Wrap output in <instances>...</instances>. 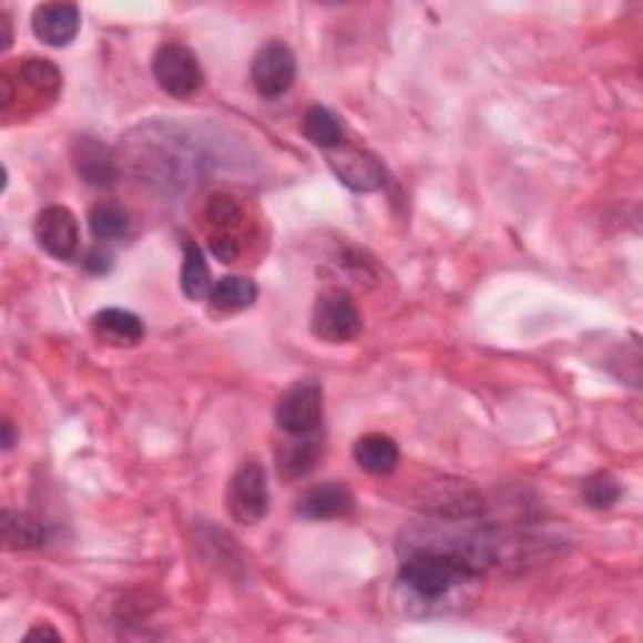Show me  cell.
Returning <instances> with one entry per match:
<instances>
[{
  "label": "cell",
  "mask_w": 643,
  "mask_h": 643,
  "mask_svg": "<svg viewBox=\"0 0 643 643\" xmlns=\"http://www.w3.org/2000/svg\"><path fill=\"white\" fill-rule=\"evenodd\" d=\"M86 269L93 272V274H103V272H109L111 269V257L106 252H101V249H91L89 252V257H86Z\"/></svg>",
  "instance_id": "44dd1931"
},
{
  "label": "cell",
  "mask_w": 643,
  "mask_h": 643,
  "mask_svg": "<svg viewBox=\"0 0 643 643\" xmlns=\"http://www.w3.org/2000/svg\"><path fill=\"white\" fill-rule=\"evenodd\" d=\"M75 172L91 186H111L119 178V164L113 151L93 136H75L71 144Z\"/></svg>",
  "instance_id": "ba28073f"
},
{
  "label": "cell",
  "mask_w": 643,
  "mask_h": 643,
  "mask_svg": "<svg viewBox=\"0 0 643 643\" xmlns=\"http://www.w3.org/2000/svg\"><path fill=\"white\" fill-rule=\"evenodd\" d=\"M93 333L111 347H134L146 335L144 319L136 317L134 312L109 307L101 309L96 317H93Z\"/></svg>",
  "instance_id": "8fae6325"
},
{
  "label": "cell",
  "mask_w": 643,
  "mask_h": 643,
  "mask_svg": "<svg viewBox=\"0 0 643 643\" xmlns=\"http://www.w3.org/2000/svg\"><path fill=\"white\" fill-rule=\"evenodd\" d=\"M214 287L212 272L206 267L202 247L196 242L184 239V267H182V292L192 302H202L210 297Z\"/></svg>",
  "instance_id": "5bb4252c"
},
{
  "label": "cell",
  "mask_w": 643,
  "mask_h": 643,
  "mask_svg": "<svg viewBox=\"0 0 643 643\" xmlns=\"http://www.w3.org/2000/svg\"><path fill=\"white\" fill-rule=\"evenodd\" d=\"M322 410H325V392L315 380H299L279 397L277 402V425L282 432L309 435L319 428Z\"/></svg>",
  "instance_id": "277c9868"
},
{
  "label": "cell",
  "mask_w": 643,
  "mask_h": 643,
  "mask_svg": "<svg viewBox=\"0 0 643 643\" xmlns=\"http://www.w3.org/2000/svg\"><path fill=\"white\" fill-rule=\"evenodd\" d=\"M79 28L81 11L73 3H43L33 11V33L53 49H65Z\"/></svg>",
  "instance_id": "30bf717a"
},
{
  "label": "cell",
  "mask_w": 643,
  "mask_h": 643,
  "mask_svg": "<svg viewBox=\"0 0 643 643\" xmlns=\"http://www.w3.org/2000/svg\"><path fill=\"white\" fill-rule=\"evenodd\" d=\"M16 442V432H13V422L11 420H3V448L11 450Z\"/></svg>",
  "instance_id": "603a6c76"
},
{
  "label": "cell",
  "mask_w": 643,
  "mask_h": 643,
  "mask_svg": "<svg viewBox=\"0 0 643 643\" xmlns=\"http://www.w3.org/2000/svg\"><path fill=\"white\" fill-rule=\"evenodd\" d=\"M33 234L38 247L59 262H69L79 252V222H75L73 212L65 210V206H45L35 216Z\"/></svg>",
  "instance_id": "52a82bcc"
},
{
  "label": "cell",
  "mask_w": 643,
  "mask_h": 643,
  "mask_svg": "<svg viewBox=\"0 0 643 643\" xmlns=\"http://www.w3.org/2000/svg\"><path fill=\"white\" fill-rule=\"evenodd\" d=\"M89 229L99 242L121 239L129 232V212L121 204L99 202L89 212Z\"/></svg>",
  "instance_id": "ac0fdd59"
},
{
  "label": "cell",
  "mask_w": 643,
  "mask_h": 643,
  "mask_svg": "<svg viewBox=\"0 0 643 643\" xmlns=\"http://www.w3.org/2000/svg\"><path fill=\"white\" fill-rule=\"evenodd\" d=\"M621 486L611 472H595L589 480L583 482V500L585 506L595 510H609L619 503Z\"/></svg>",
  "instance_id": "d6986e66"
},
{
  "label": "cell",
  "mask_w": 643,
  "mask_h": 643,
  "mask_svg": "<svg viewBox=\"0 0 643 643\" xmlns=\"http://www.w3.org/2000/svg\"><path fill=\"white\" fill-rule=\"evenodd\" d=\"M322 435L315 430L309 435H297L289 446L279 452V472L289 480L307 476L317 468L322 458Z\"/></svg>",
  "instance_id": "4fadbf2b"
},
{
  "label": "cell",
  "mask_w": 643,
  "mask_h": 643,
  "mask_svg": "<svg viewBox=\"0 0 643 643\" xmlns=\"http://www.w3.org/2000/svg\"><path fill=\"white\" fill-rule=\"evenodd\" d=\"M355 508V496L345 482L327 480L319 486H312L297 500V516L307 520H333L339 516H347Z\"/></svg>",
  "instance_id": "9c48e42d"
},
{
  "label": "cell",
  "mask_w": 643,
  "mask_h": 643,
  "mask_svg": "<svg viewBox=\"0 0 643 643\" xmlns=\"http://www.w3.org/2000/svg\"><path fill=\"white\" fill-rule=\"evenodd\" d=\"M226 508L242 525L259 523L269 513V486L264 466L249 460L234 472L229 490H226Z\"/></svg>",
  "instance_id": "7a4b0ae2"
},
{
  "label": "cell",
  "mask_w": 643,
  "mask_h": 643,
  "mask_svg": "<svg viewBox=\"0 0 643 643\" xmlns=\"http://www.w3.org/2000/svg\"><path fill=\"white\" fill-rule=\"evenodd\" d=\"M35 639H51V641H61V633L59 631H53L51 626H35L33 631H28V636L25 641H35Z\"/></svg>",
  "instance_id": "7402d4cb"
},
{
  "label": "cell",
  "mask_w": 643,
  "mask_h": 643,
  "mask_svg": "<svg viewBox=\"0 0 643 643\" xmlns=\"http://www.w3.org/2000/svg\"><path fill=\"white\" fill-rule=\"evenodd\" d=\"M312 333L322 343L343 345L363 333V317L347 289L322 292L312 309Z\"/></svg>",
  "instance_id": "6da1fadb"
},
{
  "label": "cell",
  "mask_w": 643,
  "mask_h": 643,
  "mask_svg": "<svg viewBox=\"0 0 643 643\" xmlns=\"http://www.w3.org/2000/svg\"><path fill=\"white\" fill-rule=\"evenodd\" d=\"M206 216H210V222L216 226V232L232 229L234 222H239L242 210L232 196L220 194V196L212 198L210 206H206Z\"/></svg>",
  "instance_id": "ffe728a7"
},
{
  "label": "cell",
  "mask_w": 643,
  "mask_h": 643,
  "mask_svg": "<svg viewBox=\"0 0 643 643\" xmlns=\"http://www.w3.org/2000/svg\"><path fill=\"white\" fill-rule=\"evenodd\" d=\"M302 131L305 136L322 151H333L345 141V131L339 119L325 106H312L302 121Z\"/></svg>",
  "instance_id": "e0dca14e"
},
{
  "label": "cell",
  "mask_w": 643,
  "mask_h": 643,
  "mask_svg": "<svg viewBox=\"0 0 643 643\" xmlns=\"http://www.w3.org/2000/svg\"><path fill=\"white\" fill-rule=\"evenodd\" d=\"M297 61L289 45L282 41H269L262 45L252 61V83L264 99H279L295 86Z\"/></svg>",
  "instance_id": "5b68a950"
},
{
  "label": "cell",
  "mask_w": 643,
  "mask_h": 643,
  "mask_svg": "<svg viewBox=\"0 0 643 643\" xmlns=\"http://www.w3.org/2000/svg\"><path fill=\"white\" fill-rule=\"evenodd\" d=\"M0 525H3V543L8 551H31V548L43 545L45 541V528L41 520L25 513L6 510Z\"/></svg>",
  "instance_id": "2e32d148"
},
{
  "label": "cell",
  "mask_w": 643,
  "mask_h": 643,
  "mask_svg": "<svg viewBox=\"0 0 643 643\" xmlns=\"http://www.w3.org/2000/svg\"><path fill=\"white\" fill-rule=\"evenodd\" d=\"M151 71H154L159 86L164 89L169 96L176 99L192 96V93L202 89L204 83L202 65H198L196 55L182 43L159 45L154 61H151Z\"/></svg>",
  "instance_id": "3957f363"
},
{
  "label": "cell",
  "mask_w": 643,
  "mask_h": 643,
  "mask_svg": "<svg viewBox=\"0 0 643 643\" xmlns=\"http://www.w3.org/2000/svg\"><path fill=\"white\" fill-rule=\"evenodd\" d=\"M329 166H333L339 182L359 194L377 192V188H382L387 182L380 159L372 156L370 151L365 149L347 146L345 141L337 149L329 151Z\"/></svg>",
  "instance_id": "8992f818"
},
{
  "label": "cell",
  "mask_w": 643,
  "mask_h": 643,
  "mask_svg": "<svg viewBox=\"0 0 643 643\" xmlns=\"http://www.w3.org/2000/svg\"><path fill=\"white\" fill-rule=\"evenodd\" d=\"M353 456L357 466L370 472V476H390L400 466V448H397L392 438H387L382 432L363 435L355 442Z\"/></svg>",
  "instance_id": "7c38bea8"
},
{
  "label": "cell",
  "mask_w": 643,
  "mask_h": 643,
  "mask_svg": "<svg viewBox=\"0 0 643 643\" xmlns=\"http://www.w3.org/2000/svg\"><path fill=\"white\" fill-rule=\"evenodd\" d=\"M0 25H3V51L8 45L13 43V33H11V21H8L6 13H0Z\"/></svg>",
  "instance_id": "cb8c5ba5"
},
{
  "label": "cell",
  "mask_w": 643,
  "mask_h": 643,
  "mask_svg": "<svg viewBox=\"0 0 643 643\" xmlns=\"http://www.w3.org/2000/svg\"><path fill=\"white\" fill-rule=\"evenodd\" d=\"M210 302L220 312H242L257 302V285L249 277L226 274L220 282H214Z\"/></svg>",
  "instance_id": "9a60e30c"
}]
</instances>
